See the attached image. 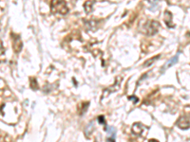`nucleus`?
<instances>
[{
    "label": "nucleus",
    "instance_id": "9b49d317",
    "mask_svg": "<svg viewBox=\"0 0 190 142\" xmlns=\"http://www.w3.org/2000/svg\"><path fill=\"white\" fill-rule=\"evenodd\" d=\"M98 120H99V122H100L101 124H105V125H106V121H105V118H104L103 116H100V117L98 118Z\"/></svg>",
    "mask_w": 190,
    "mask_h": 142
},
{
    "label": "nucleus",
    "instance_id": "7ed1b4c3",
    "mask_svg": "<svg viewBox=\"0 0 190 142\" xmlns=\"http://www.w3.org/2000/svg\"><path fill=\"white\" fill-rule=\"evenodd\" d=\"M11 36L12 38V47H13V50L18 53L20 52L21 49H22V42H21V39H20V36L17 34H14V33H12Z\"/></svg>",
    "mask_w": 190,
    "mask_h": 142
},
{
    "label": "nucleus",
    "instance_id": "f03ea898",
    "mask_svg": "<svg viewBox=\"0 0 190 142\" xmlns=\"http://www.w3.org/2000/svg\"><path fill=\"white\" fill-rule=\"evenodd\" d=\"M159 27H160V24L157 21H153V20L149 21L145 26V32L147 35H154L155 33H157Z\"/></svg>",
    "mask_w": 190,
    "mask_h": 142
},
{
    "label": "nucleus",
    "instance_id": "20e7f679",
    "mask_svg": "<svg viewBox=\"0 0 190 142\" xmlns=\"http://www.w3.org/2000/svg\"><path fill=\"white\" fill-rule=\"evenodd\" d=\"M177 126L182 130H186L190 127V120L187 117H181L177 121Z\"/></svg>",
    "mask_w": 190,
    "mask_h": 142
},
{
    "label": "nucleus",
    "instance_id": "f8f14e48",
    "mask_svg": "<svg viewBox=\"0 0 190 142\" xmlns=\"http://www.w3.org/2000/svg\"><path fill=\"white\" fill-rule=\"evenodd\" d=\"M148 142H159V141H157L156 139H150Z\"/></svg>",
    "mask_w": 190,
    "mask_h": 142
},
{
    "label": "nucleus",
    "instance_id": "0eeeda50",
    "mask_svg": "<svg viewBox=\"0 0 190 142\" xmlns=\"http://www.w3.org/2000/svg\"><path fill=\"white\" fill-rule=\"evenodd\" d=\"M107 130L108 135H110L107 138V141L108 142H115V135H116L115 128H113V127H107Z\"/></svg>",
    "mask_w": 190,
    "mask_h": 142
},
{
    "label": "nucleus",
    "instance_id": "39448f33",
    "mask_svg": "<svg viewBox=\"0 0 190 142\" xmlns=\"http://www.w3.org/2000/svg\"><path fill=\"white\" fill-rule=\"evenodd\" d=\"M179 55H180V52H178L174 57H172L170 60H168L167 63L164 64V66L162 67V69H161V73H164L167 68H169L170 66H172L173 64H175L178 62V60H179Z\"/></svg>",
    "mask_w": 190,
    "mask_h": 142
},
{
    "label": "nucleus",
    "instance_id": "423d86ee",
    "mask_svg": "<svg viewBox=\"0 0 190 142\" xmlns=\"http://www.w3.org/2000/svg\"><path fill=\"white\" fill-rule=\"evenodd\" d=\"M164 23L168 28H174V25L172 24V14L168 11L164 12Z\"/></svg>",
    "mask_w": 190,
    "mask_h": 142
},
{
    "label": "nucleus",
    "instance_id": "1a4fd4ad",
    "mask_svg": "<svg viewBox=\"0 0 190 142\" xmlns=\"http://www.w3.org/2000/svg\"><path fill=\"white\" fill-rule=\"evenodd\" d=\"M160 58V55H157V56H154L153 58H150L149 60H147L145 64H144V65L143 66H145V67H146V66H150L152 64H153L155 61H157L158 59Z\"/></svg>",
    "mask_w": 190,
    "mask_h": 142
},
{
    "label": "nucleus",
    "instance_id": "9d476101",
    "mask_svg": "<svg viewBox=\"0 0 190 142\" xmlns=\"http://www.w3.org/2000/svg\"><path fill=\"white\" fill-rule=\"evenodd\" d=\"M31 88L32 89H34V90H36L37 89V82H36V80L35 79H33V78H31Z\"/></svg>",
    "mask_w": 190,
    "mask_h": 142
},
{
    "label": "nucleus",
    "instance_id": "f257e3e1",
    "mask_svg": "<svg viewBox=\"0 0 190 142\" xmlns=\"http://www.w3.org/2000/svg\"><path fill=\"white\" fill-rule=\"evenodd\" d=\"M50 7H51V11L53 12L66 14L69 11L67 4H66V2L64 1V0H52Z\"/></svg>",
    "mask_w": 190,
    "mask_h": 142
},
{
    "label": "nucleus",
    "instance_id": "6e6552de",
    "mask_svg": "<svg viewBox=\"0 0 190 142\" xmlns=\"http://www.w3.org/2000/svg\"><path fill=\"white\" fill-rule=\"evenodd\" d=\"M132 131L136 135H140L142 133V125L140 123H135L134 126L132 127Z\"/></svg>",
    "mask_w": 190,
    "mask_h": 142
}]
</instances>
